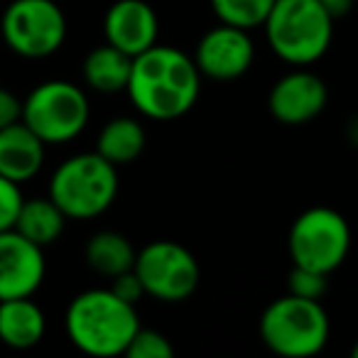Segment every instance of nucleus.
I'll return each mask as SVG.
<instances>
[{"mask_svg": "<svg viewBox=\"0 0 358 358\" xmlns=\"http://www.w3.org/2000/svg\"><path fill=\"white\" fill-rule=\"evenodd\" d=\"M110 289H113L120 299H125L128 304H138L140 297H145V287H143V282H140L135 270H125V273L115 275Z\"/></svg>", "mask_w": 358, "mask_h": 358, "instance_id": "obj_24", "label": "nucleus"}, {"mask_svg": "<svg viewBox=\"0 0 358 358\" xmlns=\"http://www.w3.org/2000/svg\"><path fill=\"white\" fill-rule=\"evenodd\" d=\"M289 258L297 268L331 275L351 248V229L343 214L329 206H312L294 219L287 238Z\"/></svg>", "mask_w": 358, "mask_h": 358, "instance_id": "obj_7", "label": "nucleus"}, {"mask_svg": "<svg viewBox=\"0 0 358 358\" xmlns=\"http://www.w3.org/2000/svg\"><path fill=\"white\" fill-rule=\"evenodd\" d=\"M47 145L25 123H13L0 130V174L17 185L30 182L45 164Z\"/></svg>", "mask_w": 358, "mask_h": 358, "instance_id": "obj_14", "label": "nucleus"}, {"mask_svg": "<svg viewBox=\"0 0 358 358\" xmlns=\"http://www.w3.org/2000/svg\"><path fill=\"white\" fill-rule=\"evenodd\" d=\"M22 120V101L13 91L0 89V130Z\"/></svg>", "mask_w": 358, "mask_h": 358, "instance_id": "obj_25", "label": "nucleus"}, {"mask_svg": "<svg viewBox=\"0 0 358 358\" xmlns=\"http://www.w3.org/2000/svg\"><path fill=\"white\" fill-rule=\"evenodd\" d=\"M66 216L55 201L47 199H25L20 206V214L15 221V231L20 236H25L27 241H32L40 248L57 243L59 236L64 234Z\"/></svg>", "mask_w": 358, "mask_h": 358, "instance_id": "obj_18", "label": "nucleus"}, {"mask_svg": "<svg viewBox=\"0 0 358 358\" xmlns=\"http://www.w3.org/2000/svg\"><path fill=\"white\" fill-rule=\"evenodd\" d=\"M133 57L113 45L96 47L84 59V79L99 94H118L128 89Z\"/></svg>", "mask_w": 358, "mask_h": 358, "instance_id": "obj_17", "label": "nucleus"}, {"mask_svg": "<svg viewBox=\"0 0 358 358\" xmlns=\"http://www.w3.org/2000/svg\"><path fill=\"white\" fill-rule=\"evenodd\" d=\"M89 115V99L69 81H45L22 101V123L45 145H64L79 138Z\"/></svg>", "mask_w": 358, "mask_h": 358, "instance_id": "obj_6", "label": "nucleus"}, {"mask_svg": "<svg viewBox=\"0 0 358 358\" xmlns=\"http://www.w3.org/2000/svg\"><path fill=\"white\" fill-rule=\"evenodd\" d=\"M22 201L25 199H22L20 185L0 174V231L15 229Z\"/></svg>", "mask_w": 358, "mask_h": 358, "instance_id": "obj_23", "label": "nucleus"}, {"mask_svg": "<svg viewBox=\"0 0 358 358\" xmlns=\"http://www.w3.org/2000/svg\"><path fill=\"white\" fill-rule=\"evenodd\" d=\"M42 250L15 229L0 231V302L32 297L40 289L47 273Z\"/></svg>", "mask_w": 358, "mask_h": 358, "instance_id": "obj_12", "label": "nucleus"}, {"mask_svg": "<svg viewBox=\"0 0 358 358\" xmlns=\"http://www.w3.org/2000/svg\"><path fill=\"white\" fill-rule=\"evenodd\" d=\"M145 143H148V133H145L143 123L135 118H113L103 125L96 140V152L106 157L110 164L120 167V164H130L143 155Z\"/></svg>", "mask_w": 358, "mask_h": 358, "instance_id": "obj_16", "label": "nucleus"}, {"mask_svg": "<svg viewBox=\"0 0 358 358\" xmlns=\"http://www.w3.org/2000/svg\"><path fill=\"white\" fill-rule=\"evenodd\" d=\"M106 42L128 57H138L157 45L159 20L145 0H115L103 17Z\"/></svg>", "mask_w": 358, "mask_h": 358, "instance_id": "obj_13", "label": "nucleus"}, {"mask_svg": "<svg viewBox=\"0 0 358 358\" xmlns=\"http://www.w3.org/2000/svg\"><path fill=\"white\" fill-rule=\"evenodd\" d=\"M327 278L329 275L317 273V270L294 265L292 273H289V294H297V297L304 299H322L329 287Z\"/></svg>", "mask_w": 358, "mask_h": 358, "instance_id": "obj_22", "label": "nucleus"}, {"mask_svg": "<svg viewBox=\"0 0 358 358\" xmlns=\"http://www.w3.org/2000/svg\"><path fill=\"white\" fill-rule=\"evenodd\" d=\"M66 336L86 356L110 358L125 353L140 329L135 304L113 289H86L71 299L64 317Z\"/></svg>", "mask_w": 358, "mask_h": 358, "instance_id": "obj_2", "label": "nucleus"}, {"mask_svg": "<svg viewBox=\"0 0 358 358\" xmlns=\"http://www.w3.org/2000/svg\"><path fill=\"white\" fill-rule=\"evenodd\" d=\"M128 96L138 113L150 120H177L194 108L201 74L194 59L177 47L155 45L133 57Z\"/></svg>", "mask_w": 358, "mask_h": 358, "instance_id": "obj_1", "label": "nucleus"}, {"mask_svg": "<svg viewBox=\"0 0 358 358\" xmlns=\"http://www.w3.org/2000/svg\"><path fill=\"white\" fill-rule=\"evenodd\" d=\"M45 312L30 297L0 302V341L17 351L32 348L45 338Z\"/></svg>", "mask_w": 358, "mask_h": 358, "instance_id": "obj_15", "label": "nucleus"}, {"mask_svg": "<svg viewBox=\"0 0 358 358\" xmlns=\"http://www.w3.org/2000/svg\"><path fill=\"white\" fill-rule=\"evenodd\" d=\"M125 356L128 358H172L174 348L162 331L140 327L138 331H135L133 341L125 348Z\"/></svg>", "mask_w": 358, "mask_h": 358, "instance_id": "obj_21", "label": "nucleus"}, {"mask_svg": "<svg viewBox=\"0 0 358 358\" xmlns=\"http://www.w3.org/2000/svg\"><path fill=\"white\" fill-rule=\"evenodd\" d=\"M329 314L319 299L285 294L265 307L260 338L282 358H309L324 351L329 341Z\"/></svg>", "mask_w": 358, "mask_h": 358, "instance_id": "obj_5", "label": "nucleus"}, {"mask_svg": "<svg viewBox=\"0 0 358 358\" xmlns=\"http://www.w3.org/2000/svg\"><path fill=\"white\" fill-rule=\"evenodd\" d=\"M133 270L138 273L145 294L159 302H185L196 292L201 270L189 248L177 241H152L135 255Z\"/></svg>", "mask_w": 358, "mask_h": 358, "instance_id": "obj_8", "label": "nucleus"}, {"mask_svg": "<svg viewBox=\"0 0 358 358\" xmlns=\"http://www.w3.org/2000/svg\"><path fill=\"white\" fill-rule=\"evenodd\" d=\"M273 6L275 0H211V8H214L219 22L248 32L263 25Z\"/></svg>", "mask_w": 358, "mask_h": 358, "instance_id": "obj_20", "label": "nucleus"}, {"mask_svg": "<svg viewBox=\"0 0 358 358\" xmlns=\"http://www.w3.org/2000/svg\"><path fill=\"white\" fill-rule=\"evenodd\" d=\"M346 135H348V140H351V143L358 148V115H356V118L348 120V130H346Z\"/></svg>", "mask_w": 358, "mask_h": 358, "instance_id": "obj_27", "label": "nucleus"}, {"mask_svg": "<svg viewBox=\"0 0 358 358\" xmlns=\"http://www.w3.org/2000/svg\"><path fill=\"white\" fill-rule=\"evenodd\" d=\"M351 353H353V358H358V341H356V346H353V351H351Z\"/></svg>", "mask_w": 358, "mask_h": 358, "instance_id": "obj_28", "label": "nucleus"}, {"mask_svg": "<svg viewBox=\"0 0 358 358\" xmlns=\"http://www.w3.org/2000/svg\"><path fill=\"white\" fill-rule=\"evenodd\" d=\"M192 59H194L199 74L206 79L234 81L250 69L255 59V47L248 30L221 22L219 27L201 37Z\"/></svg>", "mask_w": 358, "mask_h": 358, "instance_id": "obj_10", "label": "nucleus"}, {"mask_svg": "<svg viewBox=\"0 0 358 358\" xmlns=\"http://www.w3.org/2000/svg\"><path fill=\"white\" fill-rule=\"evenodd\" d=\"M118 196V167L99 152H81L57 167L50 182V199L66 219H96Z\"/></svg>", "mask_w": 358, "mask_h": 358, "instance_id": "obj_4", "label": "nucleus"}, {"mask_svg": "<svg viewBox=\"0 0 358 358\" xmlns=\"http://www.w3.org/2000/svg\"><path fill=\"white\" fill-rule=\"evenodd\" d=\"M135 255H138V250L118 231H99L86 243V263H89V268L110 280L115 275L125 273V270H133Z\"/></svg>", "mask_w": 358, "mask_h": 358, "instance_id": "obj_19", "label": "nucleus"}, {"mask_svg": "<svg viewBox=\"0 0 358 358\" xmlns=\"http://www.w3.org/2000/svg\"><path fill=\"white\" fill-rule=\"evenodd\" d=\"M263 27L270 50L292 66L319 62L334 37V17L317 0H275Z\"/></svg>", "mask_w": 358, "mask_h": 358, "instance_id": "obj_3", "label": "nucleus"}, {"mask_svg": "<svg viewBox=\"0 0 358 358\" xmlns=\"http://www.w3.org/2000/svg\"><path fill=\"white\" fill-rule=\"evenodd\" d=\"M3 40L25 59H45L66 40V17L55 0H13L3 13Z\"/></svg>", "mask_w": 358, "mask_h": 358, "instance_id": "obj_9", "label": "nucleus"}, {"mask_svg": "<svg viewBox=\"0 0 358 358\" xmlns=\"http://www.w3.org/2000/svg\"><path fill=\"white\" fill-rule=\"evenodd\" d=\"M317 3L334 17V20H336V17H341V15H346V13L351 10V6H353V0H317Z\"/></svg>", "mask_w": 358, "mask_h": 358, "instance_id": "obj_26", "label": "nucleus"}, {"mask_svg": "<svg viewBox=\"0 0 358 358\" xmlns=\"http://www.w3.org/2000/svg\"><path fill=\"white\" fill-rule=\"evenodd\" d=\"M329 91L322 76L307 69H294L280 76L270 89L268 108L282 125H307L327 108Z\"/></svg>", "mask_w": 358, "mask_h": 358, "instance_id": "obj_11", "label": "nucleus"}]
</instances>
